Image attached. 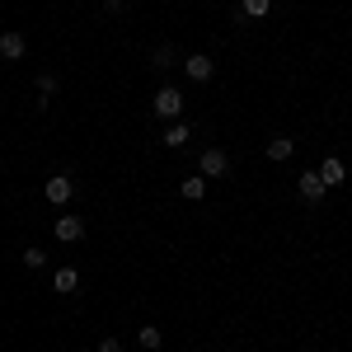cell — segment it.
Wrapping results in <instances>:
<instances>
[{"label": "cell", "mask_w": 352, "mask_h": 352, "mask_svg": "<svg viewBox=\"0 0 352 352\" xmlns=\"http://www.w3.org/2000/svg\"><path fill=\"white\" fill-rule=\"evenodd\" d=\"M155 104V118H169V122H179V113H184V94L174 89V85H164L160 94L151 99Z\"/></svg>", "instance_id": "1"}, {"label": "cell", "mask_w": 352, "mask_h": 352, "mask_svg": "<svg viewBox=\"0 0 352 352\" xmlns=\"http://www.w3.org/2000/svg\"><path fill=\"white\" fill-rule=\"evenodd\" d=\"M43 192H47V202H56V207H61V202H71V192H76V179H71V174H52Z\"/></svg>", "instance_id": "2"}, {"label": "cell", "mask_w": 352, "mask_h": 352, "mask_svg": "<svg viewBox=\"0 0 352 352\" xmlns=\"http://www.w3.org/2000/svg\"><path fill=\"white\" fill-rule=\"evenodd\" d=\"M202 174H207V179H221V174H226V169H230V160H226V151H217V146H212V151H202Z\"/></svg>", "instance_id": "3"}, {"label": "cell", "mask_w": 352, "mask_h": 352, "mask_svg": "<svg viewBox=\"0 0 352 352\" xmlns=\"http://www.w3.org/2000/svg\"><path fill=\"white\" fill-rule=\"evenodd\" d=\"M85 235V221L80 217H56V240L61 244H76Z\"/></svg>", "instance_id": "4"}, {"label": "cell", "mask_w": 352, "mask_h": 352, "mask_svg": "<svg viewBox=\"0 0 352 352\" xmlns=\"http://www.w3.org/2000/svg\"><path fill=\"white\" fill-rule=\"evenodd\" d=\"M300 197L315 207L320 197H324V179H320V169H310V174H300Z\"/></svg>", "instance_id": "5"}, {"label": "cell", "mask_w": 352, "mask_h": 352, "mask_svg": "<svg viewBox=\"0 0 352 352\" xmlns=\"http://www.w3.org/2000/svg\"><path fill=\"white\" fill-rule=\"evenodd\" d=\"M0 56H5V61H19V56H24V33L5 28V33H0Z\"/></svg>", "instance_id": "6"}, {"label": "cell", "mask_w": 352, "mask_h": 352, "mask_svg": "<svg viewBox=\"0 0 352 352\" xmlns=\"http://www.w3.org/2000/svg\"><path fill=\"white\" fill-rule=\"evenodd\" d=\"M184 71H188V80H212V56H202V52H192L188 61H184Z\"/></svg>", "instance_id": "7"}, {"label": "cell", "mask_w": 352, "mask_h": 352, "mask_svg": "<svg viewBox=\"0 0 352 352\" xmlns=\"http://www.w3.org/2000/svg\"><path fill=\"white\" fill-rule=\"evenodd\" d=\"M320 179H324V188H338V184L348 179V169H343V160H338V155H329V160L320 164Z\"/></svg>", "instance_id": "8"}, {"label": "cell", "mask_w": 352, "mask_h": 352, "mask_svg": "<svg viewBox=\"0 0 352 352\" xmlns=\"http://www.w3.org/2000/svg\"><path fill=\"white\" fill-rule=\"evenodd\" d=\"M292 151H296V141H292V136H272L268 141V160H292Z\"/></svg>", "instance_id": "9"}, {"label": "cell", "mask_w": 352, "mask_h": 352, "mask_svg": "<svg viewBox=\"0 0 352 352\" xmlns=\"http://www.w3.org/2000/svg\"><path fill=\"white\" fill-rule=\"evenodd\" d=\"M76 287H80V277H76V268H56V292H61V296H71Z\"/></svg>", "instance_id": "10"}, {"label": "cell", "mask_w": 352, "mask_h": 352, "mask_svg": "<svg viewBox=\"0 0 352 352\" xmlns=\"http://www.w3.org/2000/svg\"><path fill=\"white\" fill-rule=\"evenodd\" d=\"M164 146H169V151H179V146H188V122H174V127L164 132Z\"/></svg>", "instance_id": "11"}, {"label": "cell", "mask_w": 352, "mask_h": 352, "mask_svg": "<svg viewBox=\"0 0 352 352\" xmlns=\"http://www.w3.org/2000/svg\"><path fill=\"white\" fill-rule=\"evenodd\" d=\"M240 10L249 14V19H263V14L272 10V0H240Z\"/></svg>", "instance_id": "12"}, {"label": "cell", "mask_w": 352, "mask_h": 352, "mask_svg": "<svg viewBox=\"0 0 352 352\" xmlns=\"http://www.w3.org/2000/svg\"><path fill=\"white\" fill-rule=\"evenodd\" d=\"M184 197H188V202H197V197H202V192H207V179H184Z\"/></svg>", "instance_id": "13"}, {"label": "cell", "mask_w": 352, "mask_h": 352, "mask_svg": "<svg viewBox=\"0 0 352 352\" xmlns=\"http://www.w3.org/2000/svg\"><path fill=\"white\" fill-rule=\"evenodd\" d=\"M136 343H141V348H160V329H136Z\"/></svg>", "instance_id": "14"}, {"label": "cell", "mask_w": 352, "mask_h": 352, "mask_svg": "<svg viewBox=\"0 0 352 352\" xmlns=\"http://www.w3.org/2000/svg\"><path fill=\"white\" fill-rule=\"evenodd\" d=\"M43 263H47L43 249H24V268H43Z\"/></svg>", "instance_id": "15"}, {"label": "cell", "mask_w": 352, "mask_h": 352, "mask_svg": "<svg viewBox=\"0 0 352 352\" xmlns=\"http://www.w3.org/2000/svg\"><path fill=\"white\" fill-rule=\"evenodd\" d=\"M151 61H155V66H160V71H164V66L174 61V47H155V56H151Z\"/></svg>", "instance_id": "16"}, {"label": "cell", "mask_w": 352, "mask_h": 352, "mask_svg": "<svg viewBox=\"0 0 352 352\" xmlns=\"http://www.w3.org/2000/svg\"><path fill=\"white\" fill-rule=\"evenodd\" d=\"M52 89H56V76H38V94H43V99H47Z\"/></svg>", "instance_id": "17"}, {"label": "cell", "mask_w": 352, "mask_h": 352, "mask_svg": "<svg viewBox=\"0 0 352 352\" xmlns=\"http://www.w3.org/2000/svg\"><path fill=\"white\" fill-rule=\"evenodd\" d=\"M99 352H122V343H118V338H104V343H99Z\"/></svg>", "instance_id": "18"}, {"label": "cell", "mask_w": 352, "mask_h": 352, "mask_svg": "<svg viewBox=\"0 0 352 352\" xmlns=\"http://www.w3.org/2000/svg\"><path fill=\"white\" fill-rule=\"evenodd\" d=\"M122 5H127V0H104V10H109V14H118Z\"/></svg>", "instance_id": "19"}]
</instances>
